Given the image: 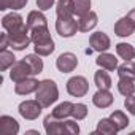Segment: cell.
Segmentation results:
<instances>
[{
    "mask_svg": "<svg viewBox=\"0 0 135 135\" xmlns=\"http://www.w3.org/2000/svg\"><path fill=\"white\" fill-rule=\"evenodd\" d=\"M35 99L43 105V108L51 107L59 99V89L52 80H43L38 84V89L35 91Z\"/></svg>",
    "mask_w": 135,
    "mask_h": 135,
    "instance_id": "cell-1",
    "label": "cell"
},
{
    "mask_svg": "<svg viewBox=\"0 0 135 135\" xmlns=\"http://www.w3.org/2000/svg\"><path fill=\"white\" fill-rule=\"evenodd\" d=\"M89 91V83L84 76H73L67 81V92L73 97H84Z\"/></svg>",
    "mask_w": 135,
    "mask_h": 135,
    "instance_id": "cell-2",
    "label": "cell"
},
{
    "mask_svg": "<svg viewBox=\"0 0 135 135\" xmlns=\"http://www.w3.org/2000/svg\"><path fill=\"white\" fill-rule=\"evenodd\" d=\"M8 38H10V46H11L13 49H16V51L26 49V48L30 45V41H32L30 32H29V27H27V26H26L22 30H19V32L8 33Z\"/></svg>",
    "mask_w": 135,
    "mask_h": 135,
    "instance_id": "cell-3",
    "label": "cell"
},
{
    "mask_svg": "<svg viewBox=\"0 0 135 135\" xmlns=\"http://www.w3.org/2000/svg\"><path fill=\"white\" fill-rule=\"evenodd\" d=\"M56 30L60 37H65V38H69V37H73L76 33L78 29V21L72 18H57L56 21Z\"/></svg>",
    "mask_w": 135,
    "mask_h": 135,
    "instance_id": "cell-4",
    "label": "cell"
},
{
    "mask_svg": "<svg viewBox=\"0 0 135 135\" xmlns=\"http://www.w3.org/2000/svg\"><path fill=\"white\" fill-rule=\"evenodd\" d=\"M43 126H45V130L48 135H60V133H67V124L64 119H59L56 118L52 113L48 114L43 121Z\"/></svg>",
    "mask_w": 135,
    "mask_h": 135,
    "instance_id": "cell-5",
    "label": "cell"
},
{
    "mask_svg": "<svg viewBox=\"0 0 135 135\" xmlns=\"http://www.w3.org/2000/svg\"><path fill=\"white\" fill-rule=\"evenodd\" d=\"M29 76H33V73H32L30 65L26 62V59L18 60V62H15V64L11 65L10 78H11L15 83H18V81H21V80H26V78H29Z\"/></svg>",
    "mask_w": 135,
    "mask_h": 135,
    "instance_id": "cell-6",
    "label": "cell"
},
{
    "mask_svg": "<svg viewBox=\"0 0 135 135\" xmlns=\"http://www.w3.org/2000/svg\"><path fill=\"white\" fill-rule=\"evenodd\" d=\"M41 108H43V105H41L37 99H35V100H26V102H22V103L19 105V114H21L24 119L32 121V119H37V118L40 116Z\"/></svg>",
    "mask_w": 135,
    "mask_h": 135,
    "instance_id": "cell-7",
    "label": "cell"
},
{
    "mask_svg": "<svg viewBox=\"0 0 135 135\" xmlns=\"http://www.w3.org/2000/svg\"><path fill=\"white\" fill-rule=\"evenodd\" d=\"M76 65H78V57L73 52H64L56 60V67L59 69V72H62V73L73 72L76 69Z\"/></svg>",
    "mask_w": 135,
    "mask_h": 135,
    "instance_id": "cell-8",
    "label": "cell"
},
{
    "mask_svg": "<svg viewBox=\"0 0 135 135\" xmlns=\"http://www.w3.org/2000/svg\"><path fill=\"white\" fill-rule=\"evenodd\" d=\"M2 26H3V29H5L8 33H15V32L22 30L27 24H24V19H22L21 15H18V13H10V15H7V16L2 19Z\"/></svg>",
    "mask_w": 135,
    "mask_h": 135,
    "instance_id": "cell-9",
    "label": "cell"
},
{
    "mask_svg": "<svg viewBox=\"0 0 135 135\" xmlns=\"http://www.w3.org/2000/svg\"><path fill=\"white\" fill-rule=\"evenodd\" d=\"M89 45L94 51H99V52H105L110 46H111V41H110V37L103 32H95L91 35L89 38Z\"/></svg>",
    "mask_w": 135,
    "mask_h": 135,
    "instance_id": "cell-10",
    "label": "cell"
},
{
    "mask_svg": "<svg viewBox=\"0 0 135 135\" xmlns=\"http://www.w3.org/2000/svg\"><path fill=\"white\" fill-rule=\"evenodd\" d=\"M38 84H40L38 80L29 76V78L21 80V81H18V83L15 84V92L19 94V95H27V94L37 91V89H38Z\"/></svg>",
    "mask_w": 135,
    "mask_h": 135,
    "instance_id": "cell-11",
    "label": "cell"
},
{
    "mask_svg": "<svg viewBox=\"0 0 135 135\" xmlns=\"http://www.w3.org/2000/svg\"><path fill=\"white\" fill-rule=\"evenodd\" d=\"M135 32V24L132 22V19L129 16L121 18L116 24H114V33L118 37H130Z\"/></svg>",
    "mask_w": 135,
    "mask_h": 135,
    "instance_id": "cell-12",
    "label": "cell"
},
{
    "mask_svg": "<svg viewBox=\"0 0 135 135\" xmlns=\"http://www.w3.org/2000/svg\"><path fill=\"white\" fill-rule=\"evenodd\" d=\"M19 132V124L15 118L3 114L0 118V133L2 135H16Z\"/></svg>",
    "mask_w": 135,
    "mask_h": 135,
    "instance_id": "cell-13",
    "label": "cell"
},
{
    "mask_svg": "<svg viewBox=\"0 0 135 135\" xmlns=\"http://www.w3.org/2000/svg\"><path fill=\"white\" fill-rule=\"evenodd\" d=\"M92 103L99 108H108L113 103V94L108 89H99L92 95Z\"/></svg>",
    "mask_w": 135,
    "mask_h": 135,
    "instance_id": "cell-14",
    "label": "cell"
},
{
    "mask_svg": "<svg viewBox=\"0 0 135 135\" xmlns=\"http://www.w3.org/2000/svg\"><path fill=\"white\" fill-rule=\"evenodd\" d=\"M97 22H99L97 15L94 11H89V13L80 16V19H78V29L81 32H89V30H92L97 26Z\"/></svg>",
    "mask_w": 135,
    "mask_h": 135,
    "instance_id": "cell-15",
    "label": "cell"
},
{
    "mask_svg": "<svg viewBox=\"0 0 135 135\" xmlns=\"http://www.w3.org/2000/svg\"><path fill=\"white\" fill-rule=\"evenodd\" d=\"M97 65L102 67V69L108 70V72H113L118 69V59L113 56V54H108V52H100V56L95 59Z\"/></svg>",
    "mask_w": 135,
    "mask_h": 135,
    "instance_id": "cell-16",
    "label": "cell"
},
{
    "mask_svg": "<svg viewBox=\"0 0 135 135\" xmlns=\"http://www.w3.org/2000/svg\"><path fill=\"white\" fill-rule=\"evenodd\" d=\"M56 13H57V18H72L75 15L73 0H59Z\"/></svg>",
    "mask_w": 135,
    "mask_h": 135,
    "instance_id": "cell-17",
    "label": "cell"
},
{
    "mask_svg": "<svg viewBox=\"0 0 135 135\" xmlns=\"http://www.w3.org/2000/svg\"><path fill=\"white\" fill-rule=\"evenodd\" d=\"M30 32V38L33 41V45H38V43H46V41H51V35H49V30H48V26H43V27H37V29H32L29 30Z\"/></svg>",
    "mask_w": 135,
    "mask_h": 135,
    "instance_id": "cell-18",
    "label": "cell"
},
{
    "mask_svg": "<svg viewBox=\"0 0 135 135\" xmlns=\"http://www.w3.org/2000/svg\"><path fill=\"white\" fill-rule=\"evenodd\" d=\"M26 24H27L29 30H32V29H37V27L48 26V21H46V18H45L43 13H40V11H30L29 16H27V22Z\"/></svg>",
    "mask_w": 135,
    "mask_h": 135,
    "instance_id": "cell-19",
    "label": "cell"
},
{
    "mask_svg": "<svg viewBox=\"0 0 135 135\" xmlns=\"http://www.w3.org/2000/svg\"><path fill=\"white\" fill-rule=\"evenodd\" d=\"M118 75H119V78H127V80L135 81V62L126 60L122 65L118 67Z\"/></svg>",
    "mask_w": 135,
    "mask_h": 135,
    "instance_id": "cell-20",
    "label": "cell"
},
{
    "mask_svg": "<svg viewBox=\"0 0 135 135\" xmlns=\"http://www.w3.org/2000/svg\"><path fill=\"white\" fill-rule=\"evenodd\" d=\"M116 132H118V129L114 127V124L111 122V119H110V118H103V119H100V121H99L97 129H95V132H94V133L113 135V133H116Z\"/></svg>",
    "mask_w": 135,
    "mask_h": 135,
    "instance_id": "cell-21",
    "label": "cell"
},
{
    "mask_svg": "<svg viewBox=\"0 0 135 135\" xmlns=\"http://www.w3.org/2000/svg\"><path fill=\"white\" fill-rule=\"evenodd\" d=\"M73 103L72 102H62L59 103L54 110H52V114L59 119H65L67 116H72V111H73Z\"/></svg>",
    "mask_w": 135,
    "mask_h": 135,
    "instance_id": "cell-22",
    "label": "cell"
},
{
    "mask_svg": "<svg viewBox=\"0 0 135 135\" xmlns=\"http://www.w3.org/2000/svg\"><path fill=\"white\" fill-rule=\"evenodd\" d=\"M94 81H95V86H97L99 89H110V88H111V78H110L108 72H105V69L95 72Z\"/></svg>",
    "mask_w": 135,
    "mask_h": 135,
    "instance_id": "cell-23",
    "label": "cell"
},
{
    "mask_svg": "<svg viewBox=\"0 0 135 135\" xmlns=\"http://www.w3.org/2000/svg\"><path fill=\"white\" fill-rule=\"evenodd\" d=\"M116 52L124 60H132L135 57V48L129 43H118L116 45Z\"/></svg>",
    "mask_w": 135,
    "mask_h": 135,
    "instance_id": "cell-24",
    "label": "cell"
},
{
    "mask_svg": "<svg viewBox=\"0 0 135 135\" xmlns=\"http://www.w3.org/2000/svg\"><path fill=\"white\" fill-rule=\"evenodd\" d=\"M15 62H16V57H15V54L11 51H8V49H2V51H0V70H2V72L8 70Z\"/></svg>",
    "mask_w": 135,
    "mask_h": 135,
    "instance_id": "cell-25",
    "label": "cell"
},
{
    "mask_svg": "<svg viewBox=\"0 0 135 135\" xmlns=\"http://www.w3.org/2000/svg\"><path fill=\"white\" fill-rule=\"evenodd\" d=\"M24 59H26V62L30 65L33 75L41 73V70H43V60L40 59V54H37V52H35V54H29V56H26Z\"/></svg>",
    "mask_w": 135,
    "mask_h": 135,
    "instance_id": "cell-26",
    "label": "cell"
},
{
    "mask_svg": "<svg viewBox=\"0 0 135 135\" xmlns=\"http://www.w3.org/2000/svg\"><path fill=\"white\" fill-rule=\"evenodd\" d=\"M118 91L127 97V95H132L135 92V84H133V80H127V78H121L118 81Z\"/></svg>",
    "mask_w": 135,
    "mask_h": 135,
    "instance_id": "cell-27",
    "label": "cell"
},
{
    "mask_svg": "<svg viewBox=\"0 0 135 135\" xmlns=\"http://www.w3.org/2000/svg\"><path fill=\"white\" fill-rule=\"evenodd\" d=\"M110 119H111V122L114 124V127L118 129V132L122 130V129H126L127 124H129V119H127V116H126L122 111H113L111 116H110Z\"/></svg>",
    "mask_w": 135,
    "mask_h": 135,
    "instance_id": "cell-28",
    "label": "cell"
},
{
    "mask_svg": "<svg viewBox=\"0 0 135 135\" xmlns=\"http://www.w3.org/2000/svg\"><path fill=\"white\" fill-rule=\"evenodd\" d=\"M29 0H0V10H21L27 5Z\"/></svg>",
    "mask_w": 135,
    "mask_h": 135,
    "instance_id": "cell-29",
    "label": "cell"
},
{
    "mask_svg": "<svg viewBox=\"0 0 135 135\" xmlns=\"http://www.w3.org/2000/svg\"><path fill=\"white\" fill-rule=\"evenodd\" d=\"M75 5V13L78 16H83L91 11V0H73Z\"/></svg>",
    "mask_w": 135,
    "mask_h": 135,
    "instance_id": "cell-30",
    "label": "cell"
},
{
    "mask_svg": "<svg viewBox=\"0 0 135 135\" xmlns=\"http://www.w3.org/2000/svg\"><path fill=\"white\" fill-rule=\"evenodd\" d=\"M35 48V52L40 54V56H49L52 51H54V41H46V43H38L33 46Z\"/></svg>",
    "mask_w": 135,
    "mask_h": 135,
    "instance_id": "cell-31",
    "label": "cell"
},
{
    "mask_svg": "<svg viewBox=\"0 0 135 135\" xmlns=\"http://www.w3.org/2000/svg\"><path fill=\"white\" fill-rule=\"evenodd\" d=\"M72 116L76 119V121H81L88 116V107L84 103H76L73 107V111H72Z\"/></svg>",
    "mask_w": 135,
    "mask_h": 135,
    "instance_id": "cell-32",
    "label": "cell"
},
{
    "mask_svg": "<svg viewBox=\"0 0 135 135\" xmlns=\"http://www.w3.org/2000/svg\"><path fill=\"white\" fill-rule=\"evenodd\" d=\"M124 107H126V110H127L130 114H135V95H133V94L126 97V100H124Z\"/></svg>",
    "mask_w": 135,
    "mask_h": 135,
    "instance_id": "cell-33",
    "label": "cell"
},
{
    "mask_svg": "<svg viewBox=\"0 0 135 135\" xmlns=\"http://www.w3.org/2000/svg\"><path fill=\"white\" fill-rule=\"evenodd\" d=\"M67 124V133L69 135H76L80 132V126L76 124V121H65Z\"/></svg>",
    "mask_w": 135,
    "mask_h": 135,
    "instance_id": "cell-34",
    "label": "cell"
},
{
    "mask_svg": "<svg viewBox=\"0 0 135 135\" xmlns=\"http://www.w3.org/2000/svg\"><path fill=\"white\" fill-rule=\"evenodd\" d=\"M54 5V0H37V7L40 11H46Z\"/></svg>",
    "mask_w": 135,
    "mask_h": 135,
    "instance_id": "cell-35",
    "label": "cell"
},
{
    "mask_svg": "<svg viewBox=\"0 0 135 135\" xmlns=\"http://www.w3.org/2000/svg\"><path fill=\"white\" fill-rule=\"evenodd\" d=\"M8 46H10L8 33H2V37H0V49H7Z\"/></svg>",
    "mask_w": 135,
    "mask_h": 135,
    "instance_id": "cell-36",
    "label": "cell"
},
{
    "mask_svg": "<svg viewBox=\"0 0 135 135\" xmlns=\"http://www.w3.org/2000/svg\"><path fill=\"white\" fill-rule=\"evenodd\" d=\"M127 16H129V18H130V19H132V22H133V24H135V8H133V10H130V11H129V15H127Z\"/></svg>",
    "mask_w": 135,
    "mask_h": 135,
    "instance_id": "cell-37",
    "label": "cell"
}]
</instances>
